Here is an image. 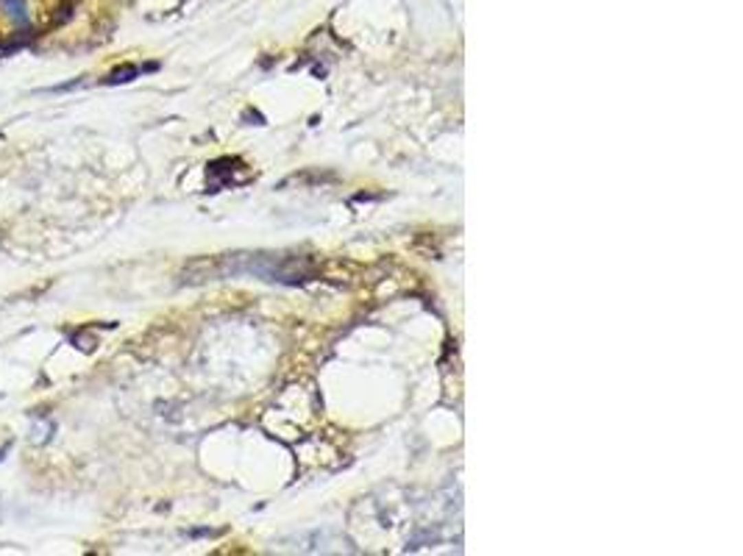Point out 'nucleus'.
<instances>
[{
	"label": "nucleus",
	"mask_w": 743,
	"mask_h": 556,
	"mask_svg": "<svg viewBox=\"0 0 743 556\" xmlns=\"http://www.w3.org/2000/svg\"><path fill=\"white\" fill-rule=\"evenodd\" d=\"M0 25L6 28L3 36L23 39L34 31L31 0H0Z\"/></svg>",
	"instance_id": "1"
},
{
	"label": "nucleus",
	"mask_w": 743,
	"mask_h": 556,
	"mask_svg": "<svg viewBox=\"0 0 743 556\" xmlns=\"http://www.w3.org/2000/svg\"><path fill=\"white\" fill-rule=\"evenodd\" d=\"M128 75H137V70L134 67H126V70H117L112 78H109V84H120V81H128Z\"/></svg>",
	"instance_id": "2"
}]
</instances>
